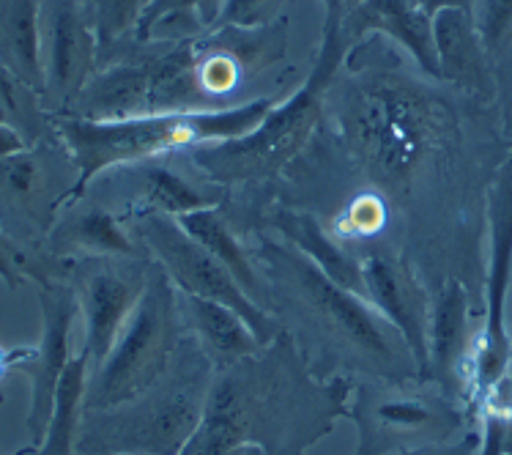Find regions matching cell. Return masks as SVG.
<instances>
[{"label": "cell", "mask_w": 512, "mask_h": 455, "mask_svg": "<svg viewBox=\"0 0 512 455\" xmlns=\"http://www.w3.org/2000/svg\"><path fill=\"white\" fill-rule=\"evenodd\" d=\"M351 392L354 379L310 371L283 329L261 351L214 371L200 428L178 455H225L239 445L304 455L348 417Z\"/></svg>", "instance_id": "1"}, {"label": "cell", "mask_w": 512, "mask_h": 455, "mask_svg": "<svg viewBox=\"0 0 512 455\" xmlns=\"http://www.w3.org/2000/svg\"><path fill=\"white\" fill-rule=\"evenodd\" d=\"M345 146L384 192H406L428 159L458 146L450 99L414 77L359 69L337 102Z\"/></svg>", "instance_id": "2"}, {"label": "cell", "mask_w": 512, "mask_h": 455, "mask_svg": "<svg viewBox=\"0 0 512 455\" xmlns=\"http://www.w3.org/2000/svg\"><path fill=\"white\" fill-rule=\"evenodd\" d=\"M277 105L269 96L247 99L241 105L220 110H187V113H151V116L94 121L80 116H53L55 138L77 170L69 203L83 198L94 179L110 170H124L154 162L165 154L198 149L209 143L244 138L261 127L269 110Z\"/></svg>", "instance_id": "3"}, {"label": "cell", "mask_w": 512, "mask_h": 455, "mask_svg": "<svg viewBox=\"0 0 512 455\" xmlns=\"http://www.w3.org/2000/svg\"><path fill=\"white\" fill-rule=\"evenodd\" d=\"M324 9V39H321L318 61L302 88L285 102L274 105L269 116L261 121V127L247 132L244 138L222 140L187 151L192 165L211 184H222L230 190V184H255V181L272 179L280 170L288 168L302 154L307 140L313 138L315 127L324 116L326 94L335 83L337 69L354 50L343 33V11L335 3H324Z\"/></svg>", "instance_id": "4"}, {"label": "cell", "mask_w": 512, "mask_h": 455, "mask_svg": "<svg viewBox=\"0 0 512 455\" xmlns=\"http://www.w3.org/2000/svg\"><path fill=\"white\" fill-rule=\"evenodd\" d=\"M214 365L187 332L170 371L132 401L85 412L77 455H178L200 428Z\"/></svg>", "instance_id": "5"}, {"label": "cell", "mask_w": 512, "mask_h": 455, "mask_svg": "<svg viewBox=\"0 0 512 455\" xmlns=\"http://www.w3.org/2000/svg\"><path fill=\"white\" fill-rule=\"evenodd\" d=\"M184 338L187 324L178 288L165 275V269L151 261L146 291L135 313L121 329L105 362L91 371L85 412L110 409L151 390L170 371Z\"/></svg>", "instance_id": "6"}, {"label": "cell", "mask_w": 512, "mask_h": 455, "mask_svg": "<svg viewBox=\"0 0 512 455\" xmlns=\"http://www.w3.org/2000/svg\"><path fill=\"white\" fill-rule=\"evenodd\" d=\"M252 261L283 277L285 286L313 313L321 329L340 340L345 349L365 357L370 371L381 373V379H419L417 365L403 362H414L411 354L395 346V338L400 340V335L378 316L376 307L332 283L318 266L310 264L302 253H296L291 244L261 239Z\"/></svg>", "instance_id": "7"}, {"label": "cell", "mask_w": 512, "mask_h": 455, "mask_svg": "<svg viewBox=\"0 0 512 455\" xmlns=\"http://www.w3.org/2000/svg\"><path fill=\"white\" fill-rule=\"evenodd\" d=\"M512 283V154L488 184V272L482 327L471 346L466 409L471 417L491 403H512V340L507 294Z\"/></svg>", "instance_id": "8"}, {"label": "cell", "mask_w": 512, "mask_h": 455, "mask_svg": "<svg viewBox=\"0 0 512 455\" xmlns=\"http://www.w3.org/2000/svg\"><path fill=\"white\" fill-rule=\"evenodd\" d=\"M348 417L356 423L354 455H389L450 442L466 434L469 409L430 381H354Z\"/></svg>", "instance_id": "9"}, {"label": "cell", "mask_w": 512, "mask_h": 455, "mask_svg": "<svg viewBox=\"0 0 512 455\" xmlns=\"http://www.w3.org/2000/svg\"><path fill=\"white\" fill-rule=\"evenodd\" d=\"M126 225H132L129 228L132 239L146 250L154 264L165 269V275L173 280V286L181 294L211 299V302H220V305L236 310L250 324L261 346H269L283 332V324L272 316V310L252 302L228 269L203 244L195 242L178 225L176 217L146 214V217H137Z\"/></svg>", "instance_id": "10"}, {"label": "cell", "mask_w": 512, "mask_h": 455, "mask_svg": "<svg viewBox=\"0 0 512 455\" xmlns=\"http://www.w3.org/2000/svg\"><path fill=\"white\" fill-rule=\"evenodd\" d=\"M151 258H74L63 261V280L74 288L85 324L83 354L91 371L102 365L135 313L148 283Z\"/></svg>", "instance_id": "11"}, {"label": "cell", "mask_w": 512, "mask_h": 455, "mask_svg": "<svg viewBox=\"0 0 512 455\" xmlns=\"http://www.w3.org/2000/svg\"><path fill=\"white\" fill-rule=\"evenodd\" d=\"M102 64L94 22L83 0H42V105L63 116Z\"/></svg>", "instance_id": "12"}, {"label": "cell", "mask_w": 512, "mask_h": 455, "mask_svg": "<svg viewBox=\"0 0 512 455\" xmlns=\"http://www.w3.org/2000/svg\"><path fill=\"white\" fill-rule=\"evenodd\" d=\"M39 307H42V338L20 368L31 379V409H28L25 423H28L33 447H39L50 423L55 392H58L66 365L72 360L69 343H72L74 318L80 316L74 288L63 277L39 283Z\"/></svg>", "instance_id": "13"}, {"label": "cell", "mask_w": 512, "mask_h": 455, "mask_svg": "<svg viewBox=\"0 0 512 455\" xmlns=\"http://www.w3.org/2000/svg\"><path fill=\"white\" fill-rule=\"evenodd\" d=\"M365 297L376 307L403 340V346L417 365L419 381H428V335H430V294L417 272L392 255L367 253L362 258Z\"/></svg>", "instance_id": "14"}, {"label": "cell", "mask_w": 512, "mask_h": 455, "mask_svg": "<svg viewBox=\"0 0 512 455\" xmlns=\"http://www.w3.org/2000/svg\"><path fill=\"white\" fill-rule=\"evenodd\" d=\"M471 297L466 286L447 277L430 297L428 381L466 406V373L471 360Z\"/></svg>", "instance_id": "15"}, {"label": "cell", "mask_w": 512, "mask_h": 455, "mask_svg": "<svg viewBox=\"0 0 512 455\" xmlns=\"http://www.w3.org/2000/svg\"><path fill=\"white\" fill-rule=\"evenodd\" d=\"M433 44L439 80L480 99H496L499 83L488 47L469 9H441L433 14Z\"/></svg>", "instance_id": "16"}, {"label": "cell", "mask_w": 512, "mask_h": 455, "mask_svg": "<svg viewBox=\"0 0 512 455\" xmlns=\"http://www.w3.org/2000/svg\"><path fill=\"white\" fill-rule=\"evenodd\" d=\"M343 33L354 47L367 33L389 36L406 50L422 75L439 80V61L433 44V14L414 6L411 0H365L343 17Z\"/></svg>", "instance_id": "17"}, {"label": "cell", "mask_w": 512, "mask_h": 455, "mask_svg": "<svg viewBox=\"0 0 512 455\" xmlns=\"http://www.w3.org/2000/svg\"><path fill=\"white\" fill-rule=\"evenodd\" d=\"M137 173V192L126 203L124 212L118 214L121 223H132L146 214H165V217H184V214L200 212V209H220L228 201V187L222 184H195L187 181L159 159L143 162L132 168Z\"/></svg>", "instance_id": "18"}, {"label": "cell", "mask_w": 512, "mask_h": 455, "mask_svg": "<svg viewBox=\"0 0 512 455\" xmlns=\"http://www.w3.org/2000/svg\"><path fill=\"white\" fill-rule=\"evenodd\" d=\"M50 253L58 261L74 258H140L146 255L126 231L121 217L102 206L63 214L50 231Z\"/></svg>", "instance_id": "19"}, {"label": "cell", "mask_w": 512, "mask_h": 455, "mask_svg": "<svg viewBox=\"0 0 512 455\" xmlns=\"http://www.w3.org/2000/svg\"><path fill=\"white\" fill-rule=\"evenodd\" d=\"M274 231L291 244L296 253H302L313 266H318L332 283L343 286L356 297H365V277H362V258H356L337 242L335 236L324 231L318 217L302 209H277L272 214Z\"/></svg>", "instance_id": "20"}, {"label": "cell", "mask_w": 512, "mask_h": 455, "mask_svg": "<svg viewBox=\"0 0 512 455\" xmlns=\"http://www.w3.org/2000/svg\"><path fill=\"white\" fill-rule=\"evenodd\" d=\"M178 299H181V313H184L187 332L198 340V346L211 360L214 371H222L233 362L244 360V357L263 349L250 324L228 305L192 297V294H181V291H178Z\"/></svg>", "instance_id": "21"}, {"label": "cell", "mask_w": 512, "mask_h": 455, "mask_svg": "<svg viewBox=\"0 0 512 455\" xmlns=\"http://www.w3.org/2000/svg\"><path fill=\"white\" fill-rule=\"evenodd\" d=\"M0 64L44 94L42 0H0Z\"/></svg>", "instance_id": "22"}, {"label": "cell", "mask_w": 512, "mask_h": 455, "mask_svg": "<svg viewBox=\"0 0 512 455\" xmlns=\"http://www.w3.org/2000/svg\"><path fill=\"white\" fill-rule=\"evenodd\" d=\"M0 203L11 212L31 217L42 231H53L61 201L50 195V176L39 149H22L0 159Z\"/></svg>", "instance_id": "23"}, {"label": "cell", "mask_w": 512, "mask_h": 455, "mask_svg": "<svg viewBox=\"0 0 512 455\" xmlns=\"http://www.w3.org/2000/svg\"><path fill=\"white\" fill-rule=\"evenodd\" d=\"M178 225L184 231L209 250L225 269H228L233 280L244 288V294L266 307V286L258 272V264L252 261V255L244 250V244L233 236L228 223L222 220L220 209H200V212L184 214L178 217Z\"/></svg>", "instance_id": "24"}, {"label": "cell", "mask_w": 512, "mask_h": 455, "mask_svg": "<svg viewBox=\"0 0 512 455\" xmlns=\"http://www.w3.org/2000/svg\"><path fill=\"white\" fill-rule=\"evenodd\" d=\"M91 379L88 354H77L69 360L55 392L53 414L44 431V439L36 447V455H77V439L85 417V392Z\"/></svg>", "instance_id": "25"}, {"label": "cell", "mask_w": 512, "mask_h": 455, "mask_svg": "<svg viewBox=\"0 0 512 455\" xmlns=\"http://www.w3.org/2000/svg\"><path fill=\"white\" fill-rule=\"evenodd\" d=\"M151 3L154 0H91L88 17L94 22L99 50L107 53L118 42H124L126 36L137 33V25H140Z\"/></svg>", "instance_id": "26"}, {"label": "cell", "mask_w": 512, "mask_h": 455, "mask_svg": "<svg viewBox=\"0 0 512 455\" xmlns=\"http://www.w3.org/2000/svg\"><path fill=\"white\" fill-rule=\"evenodd\" d=\"M387 225V203L378 192H365L348 203L332 223L335 239H367Z\"/></svg>", "instance_id": "27"}, {"label": "cell", "mask_w": 512, "mask_h": 455, "mask_svg": "<svg viewBox=\"0 0 512 455\" xmlns=\"http://www.w3.org/2000/svg\"><path fill=\"white\" fill-rule=\"evenodd\" d=\"M471 11L493 64L502 61L512 47V0H471Z\"/></svg>", "instance_id": "28"}, {"label": "cell", "mask_w": 512, "mask_h": 455, "mask_svg": "<svg viewBox=\"0 0 512 455\" xmlns=\"http://www.w3.org/2000/svg\"><path fill=\"white\" fill-rule=\"evenodd\" d=\"M0 280L11 288V291H17L22 283H28V280H36V283H44V280H53V277L44 272L42 266L33 264V258L25 250H22L20 244L14 242V236H11L3 225H0Z\"/></svg>", "instance_id": "29"}, {"label": "cell", "mask_w": 512, "mask_h": 455, "mask_svg": "<svg viewBox=\"0 0 512 455\" xmlns=\"http://www.w3.org/2000/svg\"><path fill=\"white\" fill-rule=\"evenodd\" d=\"M280 6V0H225L220 22L214 31L222 28H255L263 25Z\"/></svg>", "instance_id": "30"}, {"label": "cell", "mask_w": 512, "mask_h": 455, "mask_svg": "<svg viewBox=\"0 0 512 455\" xmlns=\"http://www.w3.org/2000/svg\"><path fill=\"white\" fill-rule=\"evenodd\" d=\"M477 450H480V434L466 431V434L458 436V439H450V442L411 447V450H400V453H389V455H474Z\"/></svg>", "instance_id": "31"}, {"label": "cell", "mask_w": 512, "mask_h": 455, "mask_svg": "<svg viewBox=\"0 0 512 455\" xmlns=\"http://www.w3.org/2000/svg\"><path fill=\"white\" fill-rule=\"evenodd\" d=\"M225 0H195V22L198 28H217Z\"/></svg>", "instance_id": "32"}, {"label": "cell", "mask_w": 512, "mask_h": 455, "mask_svg": "<svg viewBox=\"0 0 512 455\" xmlns=\"http://www.w3.org/2000/svg\"><path fill=\"white\" fill-rule=\"evenodd\" d=\"M28 146L31 143H28V138L22 135L20 129H14L11 124H0V159L11 157V154L28 149Z\"/></svg>", "instance_id": "33"}, {"label": "cell", "mask_w": 512, "mask_h": 455, "mask_svg": "<svg viewBox=\"0 0 512 455\" xmlns=\"http://www.w3.org/2000/svg\"><path fill=\"white\" fill-rule=\"evenodd\" d=\"M414 6H419L422 11L428 14H436L441 9H469L471 11V0H411ZM474 14V11H471Z\"/></svg>", "instance_id": "34"}, {"label": "cell", "mask_w": 512, "mask_h": 455, "mask_svg": "<svg viewBox=\"0 0 512 455\" xmlns=\"http://www.w3.org/2000/svg\"><path fill=\"white\" fill-rule=\"evenodd\" d=\"M225 455H266V453H263L261 447L239 445V447H233V450H230V453H225Z\"/></svg>", "instance_id": "35"}, {"label": "cell", "mask_w": 512, "mask_h": 455, "mask_svg": "<svg viewBox=\"0 0 512 455\" xmlns=\"http://www.w3.org/2000/svg\"><path fill=\"white\" fill-rule=\"evenodd\" d=\"M504 124H507V129L512 132V91L507 94V99H504Z\"/></svg>", "instance_id": "36"}, {"label": "cell", "mask_w": 512, "mask_h": 455, "mask_svg": "<svg viewBox=\"0 0 512 455\" xmlns=\"http://www.w3.org/2000/svg\"><path fill=\"white\" fill-rule=\"evenodd\" d=\"M17 455H36V447H25V450H20V453H17Z\"/></svg>", "instance_id": "37"}]
</instances>
